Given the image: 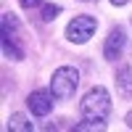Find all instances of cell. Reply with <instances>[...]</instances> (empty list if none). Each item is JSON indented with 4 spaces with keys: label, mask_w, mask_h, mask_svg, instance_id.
Returning <instances> with one entry per match:
<instances>
[{
    "label": "cell",
    "mask_w": 132,
    "mask_h": 132,
    "mask_svg": "<svg viewBox=\"0 0 132 132\" xmlns=\"http://www.w3.org/2000/svg\"><path fill=\"white\" fill-rule=\"evenodd\" d=\"M79 111H82V119H87V122H106L108 114H111V95H108V90L103 85L87 90V95L79 103Z\"/></svg>",
    "instance_id": "cell-1"
},
{
    "label": "cell",
    "mask_w": 132,
    "mask_h": 132,
    "mask_svg": "<svg viewBox=\"0 0 132 132\" xmlns=\"http://www.w3.org/2000/svg\"><path fill=\"white\" fill-rule=\"evenodd\" d=\"M77 85H79V71L74 69V66H58L56 71L50 77V93L56 101H66V98H71Z\"/></svg>",
    "instance_id": "cell-2"
},
{
    "label": "cell",
    "mask_w": 132,
    "mask_h": 132,
    "mask_svg": "<svg viewBox=\"0 0 132 132\" xmlns=\"http://www.w3.org/2000/svg\"><path fill=\"white\" fill-rule=\"evenodd\" d=\"M21 29H19V19L13 13H3V53L5 58H13V61H21L24 58V48L19 45V37Z\"/></svg>",
    "instance_id": "cell-3"
},
{
    "label": "cell",
    "mask_w": 132,
    "mask_h": 132,
    "mask_svg": "<svg viewBox=\"0 0 132 132\" xmlns=\"http://www.w3.org/2000/svg\"><path fill=\"white\" fill-rule=\"evenodd\" d=\"M95 29H98L95 16L79 13V16H74V19L69 21V27H66V40L74 42V45H85V42L95 35Z\"/></svg>",
    "instance_id": "cell-4"
},
{
    "label": "cell",
    "mask_w": 132,
    "mask_h": 132,
    "mask_svg": "<svg viewBox=\"0 0 132 132\" xmlns=\"http://www.w3.org/2000/svg\"><path fill=\"white\" fill-rule=\"evenodd\" d=\"M124 45H127V32H124V27H114L111 32H108V37H106L103 58H106V61H116V58H122Z\"/></svg>",
    "instance_id": "cell-5"
},
{
    "label": "cell",
    "mask_w": 132,
    "mask_h": 132,
    "mask_svg": "<svg viewBox=\"0 0 132 132\" xmlns=\"http://www.w3.org/2000/svg\"><path fill=\"white\" fill-rule=\"evenodd\" d=\"M27 106H29V111L35 114V116H48L50 108H53V93H48V90H35V93H29Z\"/></svg>",
    "instance_id": "cell-6"
},
{
    "label": "cell",
    "mask_w": 132,
    "mask_h": 132,
    "mask_svg": "<svg viewBox=\"0 0 132 132\" xmlns=\"http://www.w3.org/2000/svg\"><path fill=\"white\" fill-rule=\"evenodd\" d=\"M116 90L122 98H132V66H122L116 71Z\"/></svg>",
    "instance_id": "cell-7"
},
{
    "label": "cell",
    "mask_w": 132,
    "mask_h": 132,
    "mask_svg": "<svg viewBox=\"0 0 132 132\" xmlns=\"http://www.w3.org/2000/svg\"><path fill=\"white\" fill-rule=\"evenodd\" d=\"M8 129H19V132H32L35 129V124L29 122V119L24 114H11L8 116Z\"/></svg>",
    "instance_id": "cell-8"
},
{
    "label": "cell",
    "mask_w": 132,
    "mask_h": 132,
    "mask_svg": "<svg viewBox=\"0 0 132 132\" xmlns=\"http://www.w3.org/2000/svg\"><path fill=\"white\" fill-rule=\"evenodd\" d=\"M61 13V5H53V3H48V5H42V11H40V19L45 21H56V16Z\"/></svg>",
    "instance_id": "cell-9"
},
{
    "label": "cell",
    "mask_w": 132,
    "mask_h": 132,
    "mask_svg": "<svg viewBox=\"0 0 132 132\" xmlns=\"http://www.w3.org/2000/svg\"><path fill=\"white\" fill-rule=\"evenodd\" d=\"M19 3H21V8H27V11H32V8H37V5L42 3V0H19Z\"/></svg>",
    "instance_id": "cell-10"
},
{
    "label": "cell",
    "mask_w": 132,
    "mask_h": 132,
    "mask_svg": "<svg viewBox=\"0 0 132 132\" xmlns=\"http://www.w3.org/2000/svg\"><path fill=\"white\" fill-rule=\"evenodd\" d=\"M124 124H127V127H129V129H132V111H129V114H127V116H124Z\"/></svg>",
    "instance_id": "cell-11"
},
{
    "label": "cell",
    "mask_w": 132,
    "mask_h": 132,
    "mask_svg": "<svg viewBox=\"0 0 132 132\" xmlns=\"http://www.w3.org/2000/svg\"><path fill=\"white\" fill-rule=\"evenodd\" d=\"M129 0H111V5H127Z\"/></svg>",
    "instance_id": "cell-12"
},
{
    "label": "cell",
    "mask_w": 132,
    "mask_h": 132,
    "mask_svg": "<svg viewBox=\"0 0 132 132\" xmlns=\"http://www.w3.org/2000/svg\"><path fill=\"white\" fill-rule=\"evenodd\" d=\"M79 3H93V0H79Z\"/></svg>",
    "instance_id": "cell-13"
}]
</instances>
